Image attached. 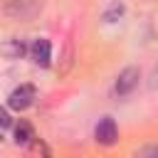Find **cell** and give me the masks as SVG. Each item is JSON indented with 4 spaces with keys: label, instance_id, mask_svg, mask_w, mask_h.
<instances>
[{
    "label": "cell",
    "instance_id": "1",
    "mask_svg": "<svg viewBox=\"0 0 158 158\" xmlns=\"http://www.w3.org/2000/svg\"><path fill=\"white\" fill-rule=\"evenodd\" d=\"M42 5H44V0H7L5 10L17 20H32L35 15L42 12Z\"/></svg>",
    "mask_w": 158,
    "mask_h": 158
},
{
    "label": "cell",
    "instance_id": "2",
    "mask_svg": "<svg viewBox=\"0 0 158 158\" xmlns=\"http://www.w3.org/2000/svg\"><path fill=\"white\" fill-rule=\"evenodd\" d=\"M35 96H37V89H35L32 84H20L17 89L10 91V96H7V106L15 109V111H25V109L32 106Z\"/></svg>",
    "mask_w": 158,
    "mask_h": 158
},
{
    "label": "cell",
    "instance_id": "3",
    "mask_svg": "<svg viewBox=\"0 0 158 158\" xmlns=\"http://www.w3.org/2000/svg\"><path fill=\"white\" fill-rule=\"evenodd\" d=\"M138 79H141V72H138V67H126V69H123V72L116 77V84H114V91H116V96H126V94H131V91L136 89Z\"/></svg>",
    "mask_w": 158,
    "mask_h": 158
},
{
    "label": "cell",
    "instance_id": "4",
    "mask_svg": "<svg viewBox=\"0 0 158 158\" xmlns=\"http://www.w3.org/2000/svg\"><path fill=\"white\" fill-rule=\"evenodd\" d=\"M94 136H96V141H99L101 146H114V143L118 141V128H116V121H114L111 116L99 118V123H96V128H94Z\"/></svg>",
    "mask_w": 158,
    "mask_h": 158
},
{
    "label": "cell",
    "instance_id": "5",
    "mask_svg": "<svg viewBox=\"0 0 158 158\" xmlns=\"http://www.w3.org/2000/svg\"><path fill=\"white\" fill-rule=\"evenodd\" d=\"M30 57H32V62L37 67H49V59H52V44H49V40H44V37L35 40L30 44Z\"/></svg>",
    "mask_w": 158,
    "mask_h": 158
},
{
    "label": "cell",
    "instance_id": "6",
    "mask_svg": "<svg viewBox=\"0 0 158 158\" xmlns=\"http://www.w3.org/2000/svg\"><path fill=\"white\" fill-rule=\"evenodd\" d=\"M25 52H27V47H25L22 40H5L2 42V54L7 59H20Z\"/></svg>",
    "mask_w": 158,
    "mask_h": 158
},
{
    "label": "cell",
    "instance_id": "7",
    "mask_svg": "<svg viewBox=\"0 0 158 158\" xmlns=\"http://www.w3.org/2000/svg\"><path fill=\"white\" fill-rule=\"evenodd\" d=\"M32 138H35L32 126H30L27 121H20V123L15 126V143H17V146H27Z\"/></svg>",
    "mask_w": 158,
    "mask_h": 158
},
{
    "label": "cell",
    "instance_id": "8",
    "mask_svg": "<svg viewBox=\"0 0 158 158\" xmlns=\"http://www.w3.org/2000/svg\"><path fill=\"white\" fill-rule=\"evenodd\" d=\"M123 10H126V7H123L121 2H114V5H109V7H106V12H104V22H109V25H111V22L121 20V17H123Z\"/></svg>",
    "mask_w": 158,
    "mask_h": 158
},
{
    "label": "cell",
    "instance_id": "9",
    "mask_svg": "<svg viewBox=\"0 0 158 158\" xmlns=\"http://www.w3.org/2000/svg\"><path fill=\"white\" fill-rule=\"evenodd\" d=\"M138 158H158V146H148L138 153Z\"/></svg>",
    "mask_w": 158,
    "mask_h": 158
},
{
    "label": "cell",
    "instance_id": "10",
    "mask_svg": "<svg viewBox=\"0 0 158 158\" xmlns=\"http://www.w3.org/2000/svg\"><path fill=\"white\" fill-rule=\"evenodd\" d=\"M148 89H158V64L153 67V72H151V77H148Z\"/></svg>",
    "mask_w": 158,
    "mask_h": 158
},
{
    "label": "cell",
    "instance_id": "11",
    "mask_svg": "<svg viewBox=\"0 0 158 158\" xmlns=\"http://www.w3.org/2000/svg\"><path fill=\"white\" fill-rule=\"evenodd\" d=\"M0 123H2V128H10V114H7V109L0 111Z\"/></svg>",
    "mask_w": 158,
    "mask_h": 158
}]
</instances>
